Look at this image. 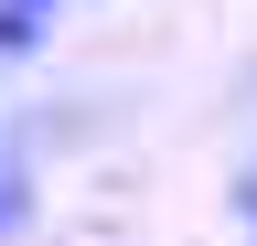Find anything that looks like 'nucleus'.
<instances>
[{
	"label": "nucleus",
	"mask_w": 257,
	"mask_h": 246,
	"mask_svg": "<svg viewBox=\"0 0 257 246\" xmlns=\"http://www.w3.org/2000/svg\"><path fill=\"white\" fill-rule=\"evenodd\" d=\"M11 54H43V22H32V11H11V0H0V65H11Z\"/></svg>",
	"instance_id": "obj_1"
},
{
	"label": "nucleus",
	"mask_w": 257,
	"mask_h": 246,
	"mask_svg": "<svg viewBox=\"0 0 257 246\" xmlns=\"http://www.w3.org/2000/svg\"><path fill=\"white\" fill-rule=\"evenodd\" d=\"M22 225H32V182H11V171H0V246H11Z\"/></svg>",
	"instance_id": "obj_2"
},
{
	"label": "nucleus",
	"mask_w": 257,
	"mask_h": 246,
	"mask_svg": "<svg viewBox=\"0 0 257 246\" xmlns=\"http://www.w3.org/2000/svg\"><path fill=\"white\" fill-rule=\"evenodd\" d=\"M11 11H32V22H54V11H64V0H11Z\"/></svg>",
	"instance_id": "obj_3"
},
{
	"label": "nucleus",
	"mask_w": 257,
	"mask_h": 246,
	"mask_svg": "<svg viewBox=\"0 0 257 246\" xmlns=\"http://www.w3.org/2000/svg\"><path fill=\"white\" fill-rule=\"evenodd\" d=\"M236 214H246V235H257V182H246V193H236Z\"/></svg>",
	"instance_id": "obj_4"
}]
</instances>
